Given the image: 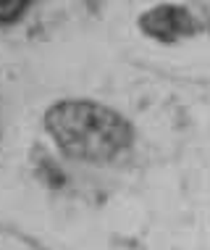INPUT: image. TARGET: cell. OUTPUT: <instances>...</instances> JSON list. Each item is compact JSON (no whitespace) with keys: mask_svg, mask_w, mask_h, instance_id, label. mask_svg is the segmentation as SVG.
<instances>
[{"mask_svg":"<svg viewBox=\"0 0 210 250\" xmlns=\"http://www.w3.org/2000/svg\"><path fill=\"white\" fill-rule=\"evenodd\" d=\"M45 126L60 153L76 161H113L132 145V124L95 100H60L45 113Z\"/></svg>","mask_w":210,"mask_h":250,"instance_id":"1","label":"cell"},{"mask_svg":"<svg viewBox=\"0 0 210 250\" xmlns=\"http://www.w3.org/2000/svg\"><path fill=\"white\" fill-rule=\"evenodd\" d=\"M139 29L158 42L171 45L194 35V16L181 5H155L153 11L142 13Z\"/></svg>","mask_w":210,"mask_h":250,"instance_id":"2","label":"cell"},{"mask_svg":"<svg viewBox=\"0 0 210 250\" xmlns=\"http://www.w3.org/2000/svg\"><path fill=\"white\" fill-rule=\"evenodd\" d=\"M29 0H0V24H11L26 11Z\"/></svg>","mask_w":210,"mask_h":250,"instance_id":"3","label":"cell"}]
</instances>
